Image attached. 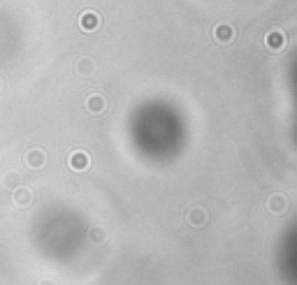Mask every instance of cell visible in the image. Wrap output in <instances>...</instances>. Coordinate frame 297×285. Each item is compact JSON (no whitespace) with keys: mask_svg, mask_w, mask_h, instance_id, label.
I'll list each match as a JSON object with an SVG mask.
<instances>
[{"mask_svg":"<svg viewBox=\"0 0 297 285\" xmlns=\"http://www.w3.org/2000/svg\"><path fill=\"white\" fill-rule=\"evenodd\" d=\"M267 207H270L272 214H283V211L288 209V202H286L283 195H272L270 202H267Z\"/></svg>","mask_w":297,"mask_h":285,"instance_id":"5b68a950","label":"cell"},{"mask_svg":"<svg viewBox=\"0 0 297 285\" xmlns=\"http://www.w3.org/2000/svg\"><path fill=\"white\" fill-rule=\"evenodd\" d=\"M93 70H95V65L91 61H82V63H79V72H82V74H91Z\"/></svg>","mask_w":297,"mask_h":285,"instance_id":"ba28073f","label":"cell"},{"mask_svg":"<svg viewBox=\"0 0 297 285\" xmlns=\"http://www.w3.org/2000/svg\"><path fill=\"white\" fill-rule=\"evenodd\" d=\"M214 39L218 44H230L232 39H235V28H232L230 23H218V26L214 28Z\"/></svg>","mask_w":297,"mask_h":285,"instance_id":"3957f363","label":"cell"},{"mask_svg":"<svg viewBox=\"0 0 297 285\" xmlns=\"http://www.w3.org/2000/svg\"><path fill=\"white\" fill-rule=\"evenodd\" d=\"M86 107L91 114H102V111H105V98H102V95H91V98L86 100Z\"/></svg>","mask_w":297,"mask_h":285,"instance_id":"8992f818","label":"cell"},{"mask_svg":"<svg viewBox=\"0 0 297 285\" xmlns=\"http://www.w3.org/2000/svg\"><path fill=\"white\" fill-rule=\"evenodd\" d=\"M186 220L193 225V227H202V225H207L209 216H207V211H204L202 207H191L186 211Z\"/></svg>","mask_w":297,"mask_h":285,"instance_id":"7a4b0ae2","label":"cell"},{"mask_svg":"<svg viewBox=\"0 0 297 285\" xmlns=\"http://www.w3.org/2000/svg\"><path fill=\"white\" fill-rule=\"evenodd\" d=\"M265 47L270 51H283V47H286V33L283 30H279V28H274V30H270V33L265 35Z\"/></svg>","mask_w":297,"mask_h":285,"instance_id":"6da1fadb","label":"cell"},{"mask_svg":"<svg viewBox=\"0 0 297 285\" xmlns=\"http://www.w3.org/2000/svg\"><path fill=\"white\" fill-rule=\"evenodd\" d=\"M70 167H72V170H77V172L86 170V167H88V155L82 153V151L72 153V155H70Z\"/></svg>","mask_w":297,"mask_h":285,"instance_id":"52a82bcc","label":"cell"},{"mask_svg":"<svg viewBox=\"0 0 297 285\" xmlns=\"http://www.w3.org/2000/svg\"><path fill=\"white\" fill-rule=\"evenodd\" d=\"M82 28L84 30H88V33H91V30H95V28L100 26V17L98 14H95V12H84L82 14Z\"/></svg>","mask_w":297,"mask_h":285,"instance_id":"277c9868","label":"cell"}]
</instances>
